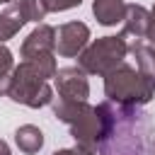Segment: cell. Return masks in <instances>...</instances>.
I'll use <instances>...</instances> for the list:
<instances>
[{
	"instance_id": "ba28073f",
	"label": "cell",
	"mask_w": 155,
	"mask_h": 155,
	"mask_svg": "<svg viewBox=\"0 0 155 155\" xmlns=\"http://www.w3.org/2000/svg\"><path fill=\"white\" fill-rule=\"evenodd\" d=\"M15 140H17V145H19L24 153H36V150L44 145V136H41V131L34 128V126H22V128L15 133Z\"/></svg>"
},
{
	"instance_id": "4fadbf2b",
	"label": "cell",
	"mask_w": 155,
	"mask_h": 155,
	"mask_svg": "<svg viewBox=\"0 0 155 155\" xmlns=\"http://www.w3.org/2000/svg\"><path fill=\"white\" fill-rule=\"evenodd\" d=\"M150 36H153V41H155V12H153V31H150Z\"/></svg>"
},
{
	"instance_id": "3957f363",
	"label": "cell",
	"mask_w": 155,
	"mask_h": 155,
	"mask_svg": "<svg viewBox=\"0 0 155 155\" xmlns=\"http://www.w3.org/2000/svg\"><path fill=\"white\" fill-rule=\"evenodd\" d=\"M46 75L31 65V63H24L15 70V82H12V99L15 102H24L29 107H41L46 102H51V90L46 87Z\"/></svg>"
},
{
	"instance_id": "7c38bea8",
	"label": "cell",
	"mask_w": 155,
	"mask_h": 155,
	"mask_svg": "<svg viewBox=\"0 0 155 155\" xmlns=\"http://www.w3.org/2000/svg\"><path fill=\"white\" fill-rule=\"evenodd\" d=\"M53 155H92V153H90V150H85V145H80V148H75V150H61V153L56 150Z\"/></svg>"
},
{
	"instance_id": "6da1fadb",
	"label": "cell",
	"mask_w": 155,
	"mask_h": 155,
	"mask_svg": "<svg viewBox=\"0 0 155 155\" xmlns=\"http://www.w3.org/2000/svg\"><path fill=\"white\" fill-rule=\"evenodd\" d=\"M97 109L104 121L99 138L102 155H155V124L150 114L131 104L119 109L102 104Z\"/></svg>"
},
{
	"instance_id": "8992f818",
	"label": "cell",
	"mask_w": 155,
	"mask_h": 155,
	"mask_svg": "<svg viewBox=\"0 0 155 155\" xmlns=\"http://www.w3.org/2000/svg\"><path fill=\"white\" fill-rule=\"evenodd\" d=\"M58 87H61V97L65 102H85V97H87V94L78 92V87L87 90V82H85L82 73H78L75 68H63L58 73Z\"/></svg>"
},
{
	"instance_id": "7a4b0ae2",
	"label": "cell",
	"mask_w": 155,
	"mask_h": 155,
	"mask_svg": "<svg viewBox=\"0 0 155 155\" xmlns=\"http://www.w3.org/2000/svg\"><path fill=\"white\" fill-rule=\"evenodd\" d=\"M153 90H155V78L148 75V73H133L131 68L121 65L119 70H114L109 78H107V94L116 102H124V104H143L153 97Z\"/></svg>"
},
{
	"instance_id": "8fae6325",
	"label": "cell",
	"mask_w": 155,
	"mask_h": 155,
	"mask_svg": "<svg viewBox=\"0 0 155 155\" xmlns=\"http://www.w3.org/2000/svg\"><path fill=\"white\" fill-rule=\"evenodd\" d=\"M73 5H80V0H44L46 10H65V7H73Z\"/></svg>"
},
{
	"instance_id": "5b68a950",
	"label": "cell",
	"mask_w": 155,
	"mask_h": 155,
	"mask_svg": "<svg viewBox=\"0 0 155 155\" xmlns=\"http://www.w3.org/2000/svg\"><path fill=\"white\" fill-rule=\"evenodd\" d=\"M44 12H46V7H41L39 0H19L17 5L7 7L0 15V41L10 39L24 22H29V19L39 22L44 17Z\"/></svg>"
},
{
	"instance_id": "52a82bcc",
	"label": "cell",
	"mask_w": 155,
	"mask_h": 155,
	"mask_svg": "<svg viewBox=\"0 0 155 155\" xmlns=\"http://www.w3.org/2000/svg\"><path fill=\"white\" fill-rule=\"evenodd\" d=\"M61 36H68V39H61L58 41V51L65 53V56H73L75 51H80L87 41V27L85 24H65L61 31Z\"/></svg>"
},
{
	"instance_id": "9c48e42d",
	"label": "cell",
	"mask_w": 155,
	"mask_h": 155,
	"mask_svg": "<svg viewBox=\"0 0 155 155\" xmlns=\"http://www.w3.org/2000/svg\"><path fill=\"white\" fill-rule=\"evenodd\" d=\"M94 15L102 24L121 22V2L119 0H94Z\"/></svg>"
},
{
	"instance_id": "277c9868",
	"label": "cell",
	"mask_w": 155,
	"mask_h": 155,
	"mask_svg": "<svg viewBox=\"0 0 155 155\" xmlns=\"http://www.w3.org/2000/svg\"><path fill=\"white\" fill-rule=\"evenodd\" d=\"M124 53H126V44L121 41V36H104L82 56L80 63L90 73H104L109 65L119 63Z\"/></svg>"
},
{
	"instance_id": "30bf717a",
	"label": "cell",
	"mask_w": 155,
	"mask_h": 155,
	"mask_svg": "<svg viewBox=\"0 0 155 155\" xmlns=\"http://www.w3.org/2000/svg\"><path fill=\"white\" fill-rule=\"evenodd\" d=\"M10 68H12V53L5 46H0V80H7L5 75H7Z\"/></svg>"
}]
</instances>
